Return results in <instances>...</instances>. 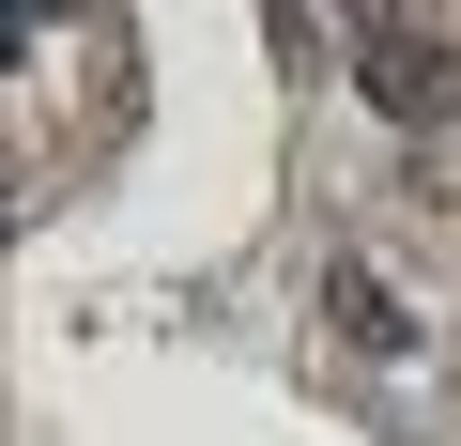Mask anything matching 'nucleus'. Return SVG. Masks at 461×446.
<instances>
[{
	"instance_id": "1",
	"label": "nucleus",
	"mask_w": 461,
	"mask_h": 446,
	"mask_svg": "<svg viewBox=\"0 0 461 446\" xmlns=\"http://www.w3.org/2000/svg\"><path fill=\"white\" fill-rule=\"evenodd\" d=\"M354 77H369L384 123H446V108H461V32H430V16H354Z\"/></svg>"
},
{
	"instance_id": "2",
	"label": "nucleus",
	"mask_w": 461,
	"mask_h": 446,
	"mask_svg": "<svg viewBox=\"0 0 461 446\" xmlns=\"http://www.w3.org/2000/svg\"><path fill=\"white\" fill-rule=\"evenodd\" d=\"M323 323H339V339H354V354H384V369H400V354H415V308H400V293H384V278H369V262H323Z\"/></svg>"
}]
</instances>
